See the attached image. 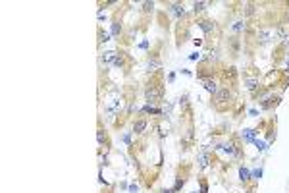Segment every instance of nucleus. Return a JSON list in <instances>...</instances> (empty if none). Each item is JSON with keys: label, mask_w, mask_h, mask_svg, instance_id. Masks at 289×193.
Returning a JSON list of instances; mask_svg holds the SVG:
<instances>
[{"label": "nucleus", "mask_w": 289, "mask_h": 193, "mask_svg": "<svg viewBox=\"0 0 289 193\" xmlns=\"http://www.w3.org/2000/svg\"><path fill=\"white\" fill-rule=\"evenodd\" d=\"M229 97H231V93H229L228 89H220V91H216V101H220V102L228 101Z\"/></svg>", "instance_id": "obj_1"}, {"label": "nucleus", "mask_w": 289, "mask_h": 193, "mask_svg": "<svg viewBox=\"0 0 289 193\" xmlns=\"http://www.w3.org/2000/svg\"><path fill=\"white\" fill-rule=\"evenodd\" d=\"M204 87H206L210 93H216V91H218V89H216V83L210 81V79H204Z\"/></svg>", "instance_id": "obj_2"}, {"label": "nucleus", "mask_w": 289, "mask_h": 193, "mask_svg": "<svg viewBox=\"0 0 289 193\" xmlns=\"http://www.w3.org/2000/svg\"><path fill=\"white\" fill-rule=\"evenodd\" d=\"M145 128H146V122H143V120H141V122H137V124H135V126H133V129H135V131H137V133H141V131H143Z\"/></svg>", "instance_id": "obj_3"}, {"label": "nucleus", "mask_w": 289, "mask_h": 193, "mask_svg": "<svg viewBox=\"0 0 289 193\" xmlns=\"http://www.w3.org/2000/svg\"><path fill=\"white\" fill-rule=\"evenodd\" d=\"M201 27H202L204 31H210V25H208V22H201Z\"/></svg>", "instance_id": "obj_4"}, {"label": "nucleus", "mask_w": 289, "mask_h": 193, "mask_svg": "<svg viewBox=\"0 0 289 193\" xmlns=\"http://www.w3.org/2000/svg\"><path fill=\"white\" fill-rule=\"evenodd\" d=\"M247 178H249V172H247V170H241V180H247Z\"/></svg>", "instance_id": "obj_5"}]
</instances>
